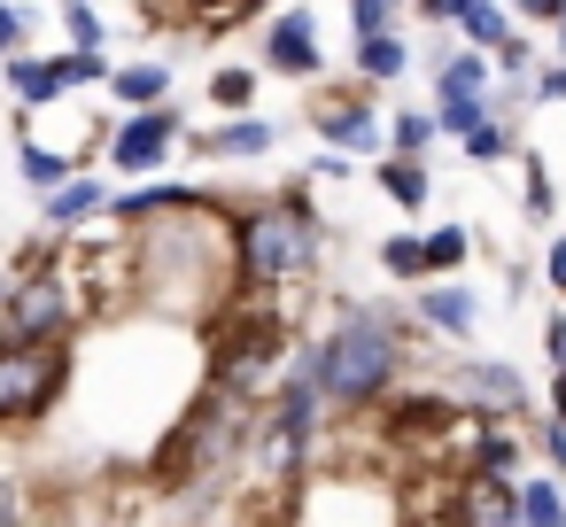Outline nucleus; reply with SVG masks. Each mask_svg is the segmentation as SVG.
I'll list each match as a JSON object with an SVG mask.
<instances>
[{
    "instance_id": "f257e3e1",
    "label": "nucleus",
    "mask_w": 566,
    "mask_h": 527,
    "mask_svg": "<svg viewBox=\"0 0 566 527\" xmlns=\"http://www.w3.org/2000/svg\"><path fill=\"white\" fill-rule=\"evenodd\" d=\"M427 341H434V334H427V326H411L396 303L334 295L326 334L295 341V357L311 365V380H318V396H326V411H334V419H365V411L403 380V365H411Z\"/></svg>"
},
{
    "instance_id": "f03ea898",
    "label": "nucleus",
    "mask_w": 566,
    "mask_h": 527,
    "mask_svg": "<svg viewBox=\"0 0 566 527\" xmlns=\"http://www.w3.org/2000/svg\"><path fill=\"white\" fill-rule=\"evenodd\" d=\"M318 264H326V218H318V202H311L303 179L233 210V272H241V295L280 303V295L311 287Z\"/></svg>"
},
{
    "instance_id": "7ed1b4c3",
    "label": "nucleus",
    "mask_w": 566,
    "mask_h": 527,
    "mask_svg": "<svg viewBox=\"0 0 566 527\" xmlns=\"http://www.w3.org/2000/svg\"><path fill=\"white\" fill-rule=\"evenodd\" d=\"M287 357H295V318H287L280 303H264V295H241V287H233V295L202 318V380L226 388V396L264 403Z\"/></svg>"
},
{
    "instance_id": "20e7f679",
    "label": "nucleus",
    "mask_w": 566,
    "mask_h": 527,
    "mask_svg": "<svg viewBox=\"0 0 566 527\" xmlns=\"http://www.w3.org/2000/svg\"><path fill=\"white\" fill-rule=\"evenodd\" d=\"M256 426V403L249 396H226L202 380V396L171 419V434L148 450V488H171V496H202L210 481H226L241 465V442Z\"/></svg>"
},
{
    "instance_id": "39448f33",
    "label": "nucleus",
    "mask_w": 566,
    "mask_h": 527,
    "mask_svg": "<svg viewBox=\"0 0 566 527\" xmlns=\"http://www.w3.org/2000/svg\"><path fill=\"white\" fill-rule=\"evenodd\" d=\"M86 280L71 264L24 256L17 280H0V341H71L86 326Z\"/></svg>"
},
{
    "instance_id": "423d86ee",
    "label": "nucleus",
    "mask_w": 566,
    "mask_h": 527,
    "mask_svg": "<svg viewBox=\"0 0 566 527\" xmlns=\"http://www.w3.org/2000/svg\"><path fill=\"white\" fill-rule=\"evenodd\" d=\"M71 341H0V426H40L71 396Z\"/></svg>"
},
{
    "instance_id": "0eeeda50",
    "label": "nucleus",
    "mask_w": 566,
    "mask_h": 527,
    "mask_svg": "<svg viewBox=\"0 0 566 527\" xmlns=\"http://www.w3.org/2000/svg\"><path fill=\"white\" fill-rule=\"evenodd\" d=\"M179 133H187V109H179V102L125 109V117H117V133H109V171H125V179H156V171L171 164Z\"/></svg>"
},
{
    "instance_id": "6e6552de",
    "label": "nucleus",
    "mask_w": 566,
    "mask_h": 527,
    "mask_svg": "<svg viewBox=\"0 0 566 527\" xmlns=\"http://www.w3.org/2000/svg\"><path fill=\"white\" fill-rule=\"evenodd\" d=\"M442 396L465 403V411H481V419H527L535 411L520 365H504V357H458L450 380H442Z\"/></svg>"
},
{
    "instance_id": "1a4fd4ad",
    "label": "nucleus",
    "mask_w": 566,
    "mask_h": 527,
    "mask_svg": "<svg viewBox=\"0 0 566 527\" xmlns=\"http://www.w3.org/2000/svg\"><path fill=\"white\" fill-rule=\"evenodd\" d=\"M256 71H264V78H287V86H311V78L326 71V48H318V24H311V9H272V17H264Z\"/></svg>"
},
{
    "instance_id": "9d476101",
    "label": "nucleus",
    "mask_w": 566,
    "mask_h": 527,
    "mask_svg": "<svg viewBox=\"0 0 566 527\" xmlns=\"http://www.w3.org/2000/svg\"><path fill=\"white\" fill-rule=\"evenodd\" d=\"M303 125L318 133V148H342V156H380L388 148V133H380V117H373L365 94H318L303 109Z\"/></svg>"
},
{
    "instance_id": "9b49d317",
    "label": "nucleus",
    "mask_w": 566,
    "mask_h": 527,
    "mask_svg": "<svg viewBox=\"0 0 566 527\" xmlns=\"http://www.w3.org/2000/svg\"><path fill=\"white\" fill-rule=\"evenodd\" d=\"M450 512H458V527H520V481L458 473L450 481Z\"/></svg>"
},
{
    "instance_id": "f8f14e48",
    "label": "nucleus",
    "mask_w": 566,
    "mask_h": 527,
    "mask_svg": "<svg viewBox=\"0 0 566 527\" xmlns=\"http://www.w3.org/2000/svg\"><path fill=\"white\" fill-rule=\"evenodd\" d=\"M411 303H419V326H427V334H450L458 349L481 334V295H473V287H458V280H419V295H411Z\"/></svg>"
},
{
    "instance_id": "ddd939ff",
    "label": "nucleus",
    "mask_w": 566,
    "mask_h": 527,
    "mask_svg": "<svg viewBox=\"0 0 566 527\" xmlns=\"http://www.w3.org/2000/svg\"><path fill=\"white\" fill-rule=\"evenodd\" d=\"M272 140H280V125L272 117H226V125H210L202 140H195V156L202 164H256V156H272Z\"/></svg>"
},
{
    "instance_id": "4468645a",
    "label": "nucleus",
    "mask_w": 566,
    "mask_h": 527,
    "mask_svg": "<svg viewBox=\"0 0 566 527\" xmlns=\"http://www.w3.org/2000/svg\"><path fill=\"white\" fill-rule=\"evenodd\" d=\"M102 210H109V187H102L94 171H71L55 194H40V225H48L55 241H71V233H78L86 218H102Z\"/></svg>"
},
{
    "instance_id": "2eb2a0df",
    "label": "nucleus",
    "mask_w": 566,
    "mask_h": 527,
    "mask_svg": "<svg viewBox=\"0 0 566 527\" xmlns=\"http://www.w3.org/2000/svg\"><path fill=\"white\" fill-rule=\"evenodd\" d=\"M0 78H9V109L17 117H40V109H55L63 102V71H55V55H9L0 63Z\"/></svg>"
},
{
    "instance_id": "dca6fc26",
    "label": "nucleus",
    "mask_w": 566,
    "mask_h": 527,
    "mask_svg": "<svg viewBox=\"0 0 566 527\" xmlns=\"http://www.w3.org/2000/svg\"><path fill=\"white\" fill-rule=\"evenodd\" d=\"M373 187L403 210V218H419L427 202H434V171H427V156H396V148H380V164H373Z\"/></svg>"
},
{
    "instance_id": "f3484780",
    "label": "nucleus",
    "mask_w": 566,
    "mask_h": 527,
    "mask_svg": "<svg viewBox=\"0 0 566 527\" xmlns=\"http://www.w3.org/2000/svg\"><path fill=\"white\" fill-rule=\"evenodd\" d=\"M109 102L117 109H156V102H171V71L164 63H109Z\"/></svg>"
},
{
    "instance_id": "a211bd4d",
    "label": "nucleus",
    "mask_w": 566,
    "mask_h": 527,
    "mask_svg": "<svg viewBox=\"0 0 566 527\" xmlns=\"http://www.w3.org/2000/svg\"><path fill=\"white\" fill-rule=\"evenodd\" d=\"M17 171H24V187H32V194H55V187H63L71 171H86V164H78V156H63V148H40V140L24 133V117H17Z\"/></svg>"
},
{
    "instance_id": "6ab92c4d",
    "label": "nucleus",
    "mask_w": 566,
    "mask_h": 527,
    "mask_svg": "<svg viewBox=\"0 0 566 527\" xmlns=\"http://www.w3.org/2000/svg\"><path fill=\"white\" fill-rule=\"evenodd\" d=\"M403 71H411V40L403 32H365L357 40V78L365 86H396Z\"/></svg>"
},
{
    "instance_id": "aec40b11",
    "label": "nucleus",
    "mask_w": 566,
    "mask_h": 527,
    "mask_svg": "<svg viewBox=\"0 0 566 527\" xmlns=\"http://www.w3.org/2000/svg\"><path fill=\"white\" fill-rule=\"evenodd\" d=\"M256 94H264V71H256V63H226V71H210V86H202V102L226 109V117H241Z\"/></svg>"
},
{
    "instance_id": "412c9836",
    "label": "nucleus",
    "mask_w": 566,
    "mask_h": 527,
    "mask_svg": "<svg viewBox=\"0 0 566 527\" xmlns=\"http://www.w3.org/2000/svg\"><path fill=\"white\" fill-rule=\"evenodd\" d=\"M419 241H427V280H458L465 256H473V233L465 225H427Z\"/></svg>"
},
{
    "instance_id": "4be33fe9",
    "label": "nucleus",
    "mask_w": 566,
    "mask_h": 527,
    "mask_svg": "<svg viewBox=\"0 0 566 527\" xmlns=\"http://www.w3.org/2000/svg\"><path fill=\"white\" fill-rule=\"evenodd\" d=\"M558 519H566L558 473H527V481H520V527H558Z\"/></svg>"
},
{
    "instance_id": "5701e85b",
    "label": "nucleus",
    "mask_w": 566,
    "mask_h": 527,
    "mask_svg": "<svg viewBox=\"0 0 566 527\" xmlns=\"http://www.w3.org/2000/svg\"><path fill=\"white\" fill-rule=\"evenodd\" d=\"M450 32H458V40H465V48H481V55H496V48H504V40H512V17H504V9H496V0H481V9H465V17H458V24H450Z\"/></svg>"
},
{
    "instance_id": "b1692460",
    "label": "nucleus",
    "mask_w": 566,
    "mask_h": 527,
    "mask_svg": "<svg viewBox=\"0 0 566 527\" xmlns=\"http://www.w3.org/2000/svg\"><path fill=\"white\" fill-rule=\"evenodd\" d=\"M380 272L403 280V287H419V280H427V241H419V233H388V241H380Z\"/></svg>"
},
{
    "instance_id": "393cba45",
    "label": "nucleus",
    "mask_w": 566,
    "mask_h": 527,
    "mask_svg": "<svg viewBox=\"0 0 566 527\" xmlns=\"http://www.w3.org/2000/svg\"><path fill=\"white\" fill-rule=\"evenodd\" d=\"M55 71H63V94H78V86H109V48H63Z\"/></svg>"
},
{
    "instance_id": "a878e982",
    "label": "nucleus",
    "mask_w": 566,
    "mask_h": 527,
    "mask_svg": "<svg viewBox=\"0 0 566 527\" xmlns=\"http://www.w3.org/2000/svg\"><path fill=\"white\" fill-rule=\"evenodd\" d=\"M434 140H442V133H434L427 109H396V117H388V148H396V156H427Z\"/></svg>"
},
{
    "instance_id": "bb28decb",
    "label": "nucleus",
    "mask_w": 566,
    "mask_h": 527,
    "mask_svg": "<svg viewBox=\"0 0 566 527\" xmlns=\"http://www.w3.org/2000/svg\"><path fill=\"white\" fill-rule=\"evenodd\" d=\"M63 40L71 48H109V24H102L94 0H63Z\"/></svg>"
},
{
    "instance_id": "cd10ccee",
    "label": "nucleus",
    "mask_w": 566,
    "mask_h": 527,
    "mask_svg": "<svg viewBox=\"0 0 566 527\" xmlns=\"http://www.w3.org/2000/svg\"><path fill=\"white\" fill-rule=\"evenodd\" d=\"M0 527H32V481L0 457Z\"/></svg>"
},
{
    "instance_id": "c85d7f7f",
    "label": "nucleus",
    "mask_w": 566,
    "mask_h": 527,
    "mask_svg": "<svg viewBox=\"0 0 566 527\" xmlns=\"http://www.w3.org/2000/svg\"><path fill=\"white\" fill-rule=\"evenodd\" d=\"M403 9L411 0H349V32L365 40V32H403Z\"/></svg>"
},
{
    "instance_id": "c756f323",
    "label": "nucleus",
    "mask_w": 566,
    "mask_h": 527,
    "mask_svg": "<svg viewBox=\"0 0 566 527\" xmlns=\"http://www.w3.org/2000/svg\"><path fill=\"white\" fill-rule=\"evenodd\" d=\"M32 24H40V17L24 9V0H0V63L32 48Z\"/></svg>"
},
{
    "instance_id": "7c9ffc66",
    "label": "nucleus",
    "mask_w": 566,
    "mask_h": 527,
    "mask_svg": "<svg viewBox=\"0 0 566 527\" xmlns=\"http://www.w3.org/2000/svg\"><path fill=\"white\" fill-rule=\"evenodd\" d=\"M458 148H465L473 164H496V156L512 148V125H504V117H481V125H473V133L458 140Z\"/></svg>"
},
{
    "instance_id": "2f4dec72",
    "label": "nucleus",
    "mask_w": 566,
    "mask_h": 527,
    "mask_svg": "<svg viewBox=\"0 0 566 527\" xmlns=\"http://www.w3.org/2000/svg\"><path fill=\"white\" fill-rule=\"evenodd\" d=\"M520 179H527V218L543 225V218L558 210V194H551V171H543V156H535V148L520 156Z\"/></svg>"
},
{
    "instance_id": "473e14b6",
    "label": "nucleus",
    "mask_w": 566,
    "mask_h": 527,
    "mask_svg": "<svg viewBox=\"0 0 566 527\" xmlns=\"http://www.w3.org/2000/svg\"><path fill=\"white\" fill-rule=\"evenodd\" d=\"M489 63H496V78H504V86H527V78H535V48H527V40H504Z\"/></svg>"
},
{
    "instance_id": "72a5a7b5",
    "label": "nucleus",
    "mask_w": 566,
    "mask_h": 527,
    "mask_svg": "<svg viewBox=\"0 0 566 527\" xmlns=\"http://www.w3.org/2000/svg\"><path fill=\"white\" fill-rule=\"evenodd\" d=\"M527 434H535V450H543V465H551V473H566V426H558V419L543 411V426H527Z\"/></svg>"
},
{
    "instance_id": "f704fd0d",
    "label": "nucleus",
    "mask_w": 566,
    "mask_h": 527,
    "mask_svg": "<svg viewBox=\"0 0 566 527\" xmlns=\"http://www.w3.org/2000/svg\"><path fill=\"white\" fill-rule=\"evenodd\" d=\"M543 357H551V380H566V303L543 318Z\"/></svg>"
},
{
    "instance_id": "c9c22d12",
    "label": "nucleus",
    "mask_w": 566,
    "mask_h": 527,
    "mask_svg": "<svg viewBox=\"0 0 566 527\" xmlns=\"http://www.w3.org/2000/svg\"><path fill=\"white\" fill-rule=\"evenodd\" d=\"M411 9H419V24H434V32H450L465 9H481V0H411Z\"/></svg>"
},
{
    "instance_id": "e433bc0d",
    "label": "nucleus",
    "mask_w": 566,
    "mask_h": 527,
    "mask_svg": "<svg viewBox=\"0 0 566 527\" xmlns=\"http://www.w3.org/2000/svg\"><path fill=\"white\" fill-rule=\"evenodd\" d=\"M349 171H357V164H349L342 148H318V156H311V179H326V187H342Z\"/></svg>"
},
{
    "instance_id": "4c0bfd02",
    "label": "nucleus",
    "mask_w": 566,
    "mask_h": 527,
    "mask_svg": "<svg viewBox=\"0 0 566 527\" xmlns=\"http://www.w3.org/2000/svg\"><path fill=\"white\" fill-rule=\"evenodd\" d=\"M543 287H551V295L566 303V233H558V241L543 249Z\"/></svg>"
},
{
    "instance_id": "58836bf2",
    "label": "nucleus",
    "mask_w": 566,
    "mask_h": 527,
    "mask_svg": "<svg viewBox=\"0 0 566 527\" xmlns=\"http://www.w3.org/2000/svg\"><path fill=\"white\" fill-rule=\"evenodd\" d=\"M512 17H520V24H543V32H551V24L566 17V0H512Z\"/></svg>"
},
{
    "instance_id": "ea45409f",
    "label": "nucleus",
    "mask_w": 566,
    "mask_h": 527,
    "mask_svg": "<svg viewBox=\"0 0 566 527\" xmlns=\"http://www.w3.org/2000/svg\"><path fill=\"white\" fill-rule=\"evenodd\" d=\"M535 102H566V63H551V71H535V86H527Z\"/></svg>"
},
{
    "instance_id": "a19ab883",
    "label": "nucleus",
    "mask_w": 566,
    "mask_h": 527,
    "mask_svg": "<svg viewBox=\"0 0 566 527\" xmlns=\"http://www.w3.org/2000/svg\"><path fill=\"white\" fill-rule=\"evenodd\" d=\"M551 419L566 426V380H551Z\"/></svg>"
},
{
    "instance_id": "79ce46f5",
    "label": "nucleus",
    "mask_w": 566,
    "mask_h": 527,
    "mask_svg": "<svg viewBox=\"0 0 566 527\" xmlns=\"http://www.w3.org/2000/svg\"><path fill=\"white\" fill-rule=\"evenodd\" d=\"M264 9H280V0H241V24H256Z\"/></svg>"
},
{
    "instance_id": "37998d69",
    "label": "nucleus",
    "mask_w": 566,
    "mask_h": 527,
    "mask_svg": "<svg viewBox=\"0 0 566 527\" xmlns=\"http://www.w3.org/2000/svg\"><path fill=\"white\" fill-rule=\"evenodd\" d=\"M551 55H558V63H566V17H558V24H551Z\"/></svg>"
},
{
    "instance_id": "c03bdc74",
    "label": "nucleus",
    "mask_w": 566,
    "mask_h": 527,
    "mask_svg": "<svg viewBox=\"0 0 566 527\" xmlns=\"http://www.w3.org/2000/svg\"><path fill=\"white\" fill-rule=\"evenodd\" d=\"M55 9H63V0H55Z\"/></svg>"
},
{
    "instance_id": "a18cd8bd",
    "label": "nucleus",
    "mask_w": 566,
    "mask_h": 527,
    "mask_svg": "<svg viewBox=\"0 0 566 527\" xmlns=\"http://www.w3.org/2000/svg\"><path fill=\"white\" fill-rule=\"evenodd\" d=\"M558 527H566V519H558Z\"/></svg>"
}]
</instances>
